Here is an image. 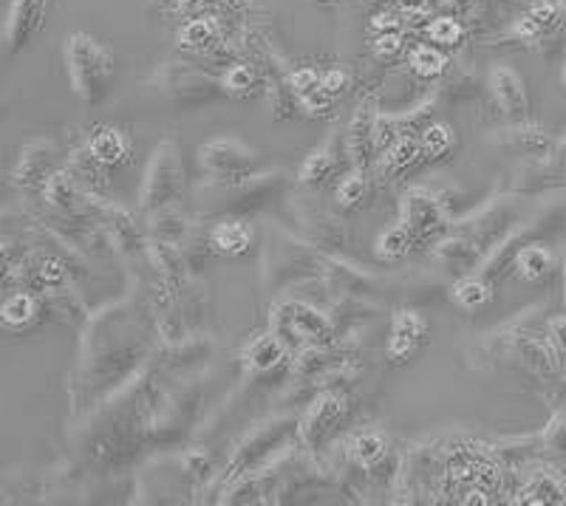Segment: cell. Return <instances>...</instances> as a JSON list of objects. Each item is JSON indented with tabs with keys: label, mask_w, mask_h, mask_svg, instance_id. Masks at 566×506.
Masks as SVG:
<instances>
[{
	"label": "cell",
	"mask_w": 566,
	"mask_h": 506,
	"mask_svg": "<svg viewBox=\"0 0 566 506\" xmlns=\"http://www.w3.org/2000/svg\"><path fill=\"white\" fill-rule=\"evenodd\" d=\"M479 246L470 241V238L464 235H457V238H448V241H442L437 250V261L442 263V266H448V270L453 272H470L476 270V261H479Z\"/></svg>",
	"instance_id": "603a6c76"
},
{
	"label": "cell",
	"mask_w": 566,
	"mask_h": 506,
	"mask_svg": "<svg viewBox=\"0 0 566 506\" xmlns=\"http://www.w3.org/2000/svg\"><path fill=\"white\" fill-rule=\"evenodd\" d=\"M45 204L52 207L54 212L65 215L71 221H88V204H85V192L80 190L77 176L71 173L69 167L57 170L43 187Z\"/></svg>",
	"instance_id": "4fadbf2b"
},
{
	"label": "cell",
	"mask_w": 566,
	"mask_h": 506,
	"mask_svg": "<svg viewBox=\"0 0 566 506\" xmlns=\"http://www.w3.org/2000/svg\"><path fill=\"white\" fill-rule=\"evenodd\" d=\"M493 301V286H490L484 277L476 275H464L459 277V283L453 286V303H457L462 312H476V308H484Z\"/></svg>",
	"instance_id": "83f0119b"
},
{
	"label": "cell",
	"mask_w": 566,
	"mask_h": 506,
	"mask_svg": "<svg viewBox=\"0 0 566 506\" xmlns=\"http://www.w3.org/2000/svg\"><path fill=\"white\" fill-rule=\"evenodd\" d=\"M402 224L411 235L431 238L444 230V210L428 190H411L402 201Z\"/></svg>",
	"instance_id": "9a60e30c"
},
{
	"label": "cell",
	"mask_w": 566,
	"mask_h": 506,
	"mask_svg": "<svg viewBox=\"0 0 566 506\" xmlns=\"http://www.w3.org/2000/svg\"><path fill=\"white\" fill-rule=\"evenodd\" d=\"M85 148L91 150V156H94L105 170H116V167L130 165V156H134V141H130V136L119 128H111V125L94 128V134L85 141Z\"/></svg>",
	"instance_id": "2e32d148"
},
{
	"label": "cell",
	"mask_w": 566,
	"mask_h": 506,
	"mask_svg": "<svg viewBox=\"0 0 566 506\" xmlns=\"http://www.w3.org/2000/svg\"><path fill=\"white\" fill-rule=\"evenodd\" d=\"M513 270L522 281H541V277H547L549 272H553V255H549V250H544L541 244H530L524 246V250L515 252Z\"/></svg>",
	"instance_id": "484cf974"
},
{
	"label": "cell",
	"mask_w": 566,
	"mask_h": 506,
	"mask_svg": "<svg viewBox=\"0 0 566 506\" xmlns=\"http://www.w3.org/2000/svg\"><path fill=\"white\" fill-rule=\"evenodd\" d=\"M408 68L422 80H437L442 74H448L451 63L439 52V45L433 43H422V45H413L411 54H408Z\"/></svg>",
	"instance_id": "4316f807"
},
{
	"label": "cell",
	"mask_w": 566,
	"mask_h": 506,
	"mask_svg": "<svg viewBox=\"0 0 566 506\" xmlns=\"http://www.w3.org/2000/svg\"><path fill=\"white\" fill-rule=\"evenodd\" d=\"M52 0H12L7 12V32H3V57L12 60L43 32L45 14Z\"/></svg>",
	"instance_id": "52a82bcc"
},
{
	"label": "cell",
	"mask_w": 566,
	"mask_h": 506,
	"mask_svg": "<svg viewBox=\"0 0 566 506\" xmlns=\"http://www.w3.org/2000/svg\"><path fill=\"white\" fill-rule=\"evenodd\" d=\"M402 32H377L374 34V40H371V52H374V57L377 60H388V57H394V54H399L402 52Z\"/></svg>",
	"instance_id": "74e56055"
},
{
	"label": "cell",
	"mask_w": 566,
	"mask_h": 506,
	"mask_svg": "<svg viewBox=\"0 0 566 506\" xmlns=\"http://www.w3.org/2000/svg\"><path fill=\"white\" fill-rule=\"evenodd\" d=\"M402 3H408V7H419L422 0H402Z\"/></svg>",
	"instance_id": "ee69618b"
},
{
	"label": "cell",
	"mask_w": 566,
	"mask_h": 506,
	"mask_svg": "<svg viewBox=\"0 0 566 506\" xmlns=\"http://www.w3.org/2000/svg\"><path fill=\"white\" fill-rule=\"evenodd\" d=\"M518 500L524 504H566V487L564 481L549 470L530 475L527 484L518 489Z\"/></svg>",
	"instance_id": "44dd1931"
},
{
	"label": "cell",
	"mask_w": 566,
	"mask_h": 506,
	"mask_svg": "<svg viewBox=\"0 0 566 506\" xmlns=\"http://www.w3.org/2000/svg\"><path fill=\"white\" fill-rule=\"evenodd\" d=\"M295 422L292 419H275L270 424H261V428L247 439L239 447V453L232 455L230 462V478H241V475H250V470H255L258 464H264L275 447H283L290 442Z\"/></svg>",
	"instance_id": "8992f818"
},
{
	"label": "cell",
	"mask_w": 566,
	"mask_h": 506,
	"mask_svg": "<svg viewBox=\"0 0 566 506\" xmlns=\"http://www.w3.org/2000/svg\"><path fill=\"white\" fill-rule=\"evenodd\" d=\"M57 148L52 141H32L20 150L18 167H14V185L29 187V190H43L54 173H57Z\"/></svg>",
	"instance_id": "8fae6325"
},
{
	"label": "cell",
	"mask_w": 566,
	"mask_h": 506,
	"mask_svg": "<svg viewBox=\"0 0 566 506\" xmlns=\"http://www.w3.org/2000/svg\"><path fill=\"white\" fill-rule=\"evenodd\" d=\"M199 165L210 181H235L258 173L261 154L235 139H212L199 150Z\"/></svg>",
	"instance_id": "277c9868"
},
{
	"label": "cell",
	"mask_w": 566,
	"mask_h": 506,
	"mask_svg": "<svg viewBox=\"0 0 566 506\" xmlns=\"http://www.w3.org/2000/svg\"><path fill=\"white\" fill-rule=\"evenodd\" d=\"M281 187V173L247 176L235 181H210L199 187L201 207L210 215H244L264 207Z\"/></svg>",
	"instance_id": "7a4b0ae2"
},
{
	"label": "cell",
	"mask_w": 566,
	"mask_h": 506,
	"mask_svg": "<svg viewBox=\"0 0 566 506\" xmlns=\"http://www.w3.org/2000/svg\"><path fill=\"white\" fill-rule=\"evenodd\" d=\"M490 96H493L495 108L502 114L515 116L522 119L530 108V96H527V83L518 71H513L510 65H493L488 77Z\"/></svg>",
	"instance_id": "7c38bea8"
},
{
	"label": "cell",
	"mask_w": 566,
	"mask_h": 506,
	"mask_svg": "<svg viewBox=\"0 0 566 506\" xmlns=\"http://www.w3.org/2000/svg\"><path fill=\"white\" fill-rule=\"evenodd\" d=\"M196 402H199V393L190 391L185 397L181 391H176L174 397L165 402V411H161V422H156V439H170L174 433L185 430L181 424L190 422L196 411Z\"/></svg>",
	"instance_id": "ffe728a7"
},
{
	"label": "cell",
	"mask_w": 566,
	"mask_h": 506,
	"mask_svg": "<svg viewBox=\"0 0 566 506\" xmlns=\"http://www.w3.org/2000/svg\"><path fill=\"white\" fill-rule=\"evenodd\" d=\"M419 145H422L424 161H442L453 148V130L442 123L428 125L422 130V136H419Z\"/></svg>",
	"instance_id": "d6a6232c"
},
{
	"label": "cell",
	"mask_w": 566,
	"mask_h": 506,
	"mask_svg": "<svg viewBox=\"0 0 566 506\" xmlns=\"http://www.w3.org/2000/svg\"><path fill=\"white\" fill-rule=\"evenodd\" d=\"M63 57L74 94L88 105L103 103L114 80V54L91 34L74 32L65 38Z\"/></svg>",
	"instance_id": "6da1fadb"
},
{
	"label": "cell",
	"mask_w": 566,
	"mask_h": 506,
	"mask_svg": "<svg viewBox=\"0 0 566 506\" xmlns=\"http://www.w3.org/2000/svg\"><path fill=\"white\" fill-rule=\"evenodd\" d=\"M43 317L45 312L40 295L23 292V288L14 292V295H9L7 301H3V306H0V320H3V326H7L9 331H29V328L38 326Z\"/></svg>",
	"instance_id": "e0dca14e"
},
{
	"label": "cell",
	"mask_w": 566,
	"mask_h": 506,
	"mask_svg": "<svg viewBox=\"0 0 566 506\" xmlns=\"http://www.w3.org/2000/svg\"><path fill=\"white\" fill-rule=\"evenodd\" d=\"M221 43V27L216 23V18H193L187 20L179 32V45L187 52H212L216 45Z\"/></svg>",
	"instance_id": "7402d4cb"
},
{
	"label": "cell",
	"mask_w": 566,
	"mask_h": 506,
	"mask_svg": "<svg viewBox=\"0 0 566 506\" xmlns=\"http://www.w3.org/2000/svg\"><path fill=\"white\" fill-rule=\"evenodd\" d=\"M411 244H413L411 230H408L406 224H399V226H394V230H388L386 235L377 241V257H380V261H388V263H397L408 255Z\"/></svg>",
	"instance_id": "836d02e7"
},
{
	"label": "cell",
	"mask_w": 566,
	"mask_h": 506,
	"mask_svg": "<svg viewBox=\"0 0 566 506\" xmlns=\"http://www.w3.org/2000/svg\"><path fill=\"white\" fill-rule=\"evenodd\" d=\"M221 85H224L227 96L247 99V96L258 94V88H261V77H258V71L250 68V65L235 63L232 68H227V74L221 77Z\"/></svg>",
	"instance_id": "1f68e13d"
},
{
	"label": "cell",
	"mask_w": 566,
	"mask_h": 506,
	"mask_svg": "<svg viewBox=\"0 0 566 506\" xmlns=\"http://www.w3.org/2000/svg\"><path fill=\"white\" fill-rule=\"evenodd\" d=\"M244 359L252 371L270 373L275 371L277 366H283V359H286V342H283L275 331L261 334L258 340H252L250 346H247Z\"/></svg>",
	"instance_id": "d6986e66"
},
{
	"label": "cell",
	"mask_w": 566,
	"mask_h": 506,
	"mask_svg": "<svg viewBox=\"0 0 566 506\" xmlns=\"http://www.w3.org/2000/svg\"><path fill=\"white\" fill-rule=\"evenodd\" d=\"M377 130H380V114L374 108V103H360L357 105V114H354L352 125H348L346 134V156L352 159V165L357 170L368 167L380 150V141H377Z\"/></svg>",
	"instance_id": "9c48e42d"
},
{
	"label": "cell",
	"mask_w": 566,
	"mask_h": 506,
	"mask_svg": "<svg viewBox=\"0 0 566 506\" xmlns=\"http://www.w3.org/2000/svg\"><path fill=\"white\" fill-rule=\"evenodd\" d=\"M343 413H346V399L340 393H326V397L317 399L312 404V411L301 422L303 444L306 447H317L321 442H326L335 433L337 424H340Z\"/></svg>",
	"instance_id": "5bb4252c"
},
{
	"label": "cell",
	"mask_w": 566,
	"mask_h": 506,
	"mask_svg": "<svg viewBox=\"0 0 566 506\" xmlns=\"http://www.w3.org/2000/svg\"><path fill=\"white\" fill-rule=\"evenodd\" d=\"M105 226L111 230V238H114V244L119 246V250L123 252L139 250V232H136V224L128 212H123V210L108 212V224Z\"/></svg>",
	"instance_id": "e575fe53"
},
{
	"label": "cell",
	"mask_w": 566,
	"mask_h": 506,
	"mask_svg": "<svg viewBox=\"0 0 566 506\" xmlns=\"http://www.w3.org/2000/svg\"><path fill=\"white\" fill-rule=\"evenodd\" d=\"M424 38L431 40L433 45H442V49H451V45H459L464 38V27L457 18H433L428 27H424Z\"/></svg>",
	"instance_id": "d590c367"
},
{
	"label": "cell",
	"mask_w": 566,
	"mask_h": 506,
	"mask_svg": "<svg viewBox=\"0 0 566 506\" xmlns=\"http://www.w3.org/2000/svg\"><path fill=\"white\" fill-rule=\"evenodd\" d=\"M275 334L283 342H295V346H328L332 342V320L315 308L303 306V303H286L277 308Z\"/></svg>",
	"instance_id": "5b68a950"
},
{
	"label": "cell",
	"mask_w": 566,
	"mask_h": 506,
	"mask_svg": "<svg viewBox=\"0 0 566 506\" xmlns=\"http://www.w3.org/2000/svg\"><path fill=\"white\" fill-rule=\"evenodd\" d=\"M161 88L181 108H196V105L212 103L221 94H227L224 85L201 74V71L185 68V65H170V68L161 71Z\"/></svg>",
	"instance_id": "ba28073f"
},
{
	"label": "cell",
	"mask_w": 566,
	"mask_h": 506,
	"mask_svg": "<svg viewBox=\"0 0 566 506\" xmlns=\"http://www.w3.org/2000/svg\"><path fill=\"white\" fill-rule=\"evenodd\" d=\"M366 192H368V179L363 173H348L346 179L337 185V207L346 212L357 210V207H363V201H366Z\"/></svg>",
	"instance_id": "8d00e7d4"
},
{
	"label": "cell",
	"mask_w": 566,
	"mask_h": 506,
	"mask_svg": "<svg viewBox=\"0 0 566 506\" xmlns=\"http://www.w3.org/2000/svg\"><path fill=\"white\" fill-rule=\"evenodd\" d=\"M207 235H210L212 255H221V257L247 255L252 246V226L241 219L219 221V224L212 226Z\"/></svg>",
	"instance_id": "ac0fdd59"
},
{
	"label": "cell",
	"mask_w": 566,
	"mask_h": 506,
	"mask_svg": "<svg viewBox=\"0 0 566 506\" xmlns=\"http://www.w3.org/2000/svg\"><path fill=\"white\" fill-rule=\"evenodd\" d=\"M560 80H564V85H566V65H564V74H560Z\"/></svg>",
	"instance_id": "bcb514c9"
},
{
	"label": "cell",
	"mask_w": 566,
	"mask_h": 506,
	"mask_svg": "<svg viewBox=\"0 0 566 506\" xmlns=\"http://www.w3.org/2000/svg\"><path fill=\"white\" fill-rule=\"evenodd\" d=\"M428 323L417 312H397L391 323V337H388V359L391 366H406L408 359L417 357L428 342Z\"/></svg>",
	"instance_id": "30bf717a"
},
{
	"label": "cell",
	"mask_w": 566,
	"mask_h": 506,
	"mask_svg": "<svg viewBox=\"0 0 566 506\" xmlns=\"http://www.w3.org/2000/svg\"><path fill=\"white\" fill-rule=\"evenodd\" d=\"M321 3H332V0H321Z\"/></svg>",
	"instance_id": "7dc6e473"
},
{
	"label": "cell",
	"mask_w": 566,
	"mask_h": 506,
	"mask_svg": "<svg viewBox=\"0 0 566 506\" xmlns=\"http://www.w3.org/2000/svg\"><path fill=\"white\" fill-rule=\"evenodd\" d=\"M337 167H340V159L332 154V145H326V148L315 150V154L306 159V165L301 167V176H297V179H301L303 187H321L337 173Z\"/></svg>",
	"instance_id": "f1b7e54d"
},
{
	"label": "cell",
	"mask_w": 566,
	"mask_h": 506,
	"mask_svg": "<svg viewBox=\"0 0 566 506\" xmlns=\"http://www.w3.org/2000/svg\"><path fill=\"white\" fill-rule=\"evenodd\" d=\"M371 29H374V34L377 32H402V20H399V14H394V12H377L371 18Z\"/></svg>",
	"instance_id": "7bdbcfd3"
},
{
	"label": "cell",
	"mask_w": 566,
	"mask_h": 506,
	"mask_svg": "<svg viewBox=\"0 0 566 506\" xmlns=\"http://www.w3.org/2000/svg\"><path fill=\"white\" fill-rule=\"evenodd\" d=\"M502 148H513L515 154L522 156H544V148H547V136L538 128H507L502 130Z\"/></svg>",
	"instance_id": "4dcf8cb0"
},
{
	"label": "cell",
	"mask_w": 566,
	"mask_h": 506,
	"mask_svg": "<svg viewBox=\"0 0 566 506\" xmlns=\"http://www.w3.org/2000/svg\"><path fill=\"white\" fill-rule=\"evenodd\" d=\"M560 148H564V150H566V134H564V139H560Z\"/></svg>",
	"instance_id": "f6af8a7d"
},
{
	"label": "cell",
	"mask_w": 566,
	"mask_h": 506,
	"mask_svg": "<svg viewBox=\"0 0 566 506\" xmlns=\"http://www.w3.org/2000/svg\"><path fill=\"white\" fill-rule=\"evenodd\" d=\"M544 444H547L553 453H566V413H558V417L549 422L547 433H544Z\"/></svg>",
	"instance_id": "60d3db41"
},
{
	"label": "cell",
	"mask_w": 566,
	"mask_h": 506,
	"mask_svg": "<svg viewBox=\"0 0 566 506\" xmlns=\"http://www.w3.org/2000/svg\"><path fill=\"white\" fill-rule=\"evenodd\" d=\"M555 27H558V9H555L553 3H541V7L530 9V12L518 20L515 34L524 40H541L544 34L553 32Z\"/></svg>",
	"instance_id": "f546056e"
},
{
	"label": "cell",
	"mask_w": 566,
	"mask_h": 506,
	"mask_svg": "<svg viewBox=\"0 0 566 506\" xmlns=\"http://www.w3.org/2000/svg\"><path fill=\"white\" fill-rule=\"evenodd\" d=\"M185 190V161H181V150L174 139H165L159 148L154 150L145 173V187L139 196V210L154 215V212L170 207Z\"/></svg>",
	"instance_id": "3957f363"
},
{
	"label": "cell",
	"mask_w": 566,
	"mask_h": 506,
	"mask_svg": "<svg viewBox=\"0 0 566 506\" xmlns=\"http://www.w3.org/2000/svg\"><path fill=\"white\" fill-rule=\"evenodd\" d=\"M297 105H301L303 110H310L312 116H326L328 110H332V105H335V96L328 94L323 85H317L315 91H310V94H303L301 99H297Z\"/></svg>",
	"instance_id": "f35d334b"
},
{
	"label": "cell",
	"mask_w": 566,
	"mask_h": 506,
	"mask_svg": "<svg viewBox=\"0 0 566 506\" xmlns=\"http://www.w3.org/2000/svg\"><path fill=\"white\" fill-rule=\"evenodd\" d=\"M547 346L553 351L555 362H564L566 366V317H558V320L549 323Z\"/></svg>",
	"instance_id": "ab89813d"
},
{
	"label": "cell",
	"mask_w": 566,
	"mask_h": 506,
	"mask_svg": "<svg viewBox=\"0 0 566 506\" xmlns=\"http://www.w3.org/2000/svg\"><path fill=\"white\" fill-rule=\"evenodd\" d=\"M348 455L354 458V464L363 470H377L382 462H386L388 455V442L380 436V433H374V430H366V433H357L348 444Z\"/></svg>",
	"instance_id": "cb8c5ba5"
},
{
	"label": "cell",
	"mask_w": 566,
	"mask_h": 506,
	"mask_svg": "<svg viewBox=\"0 0 566 506\" xmlns=\"http://www.w3.org/2000/svg\"><path fill=\"white\" fill-rule=\"evenodd\" d=\"M419 159H422V145H419V139L402 136V139L394 141L391 148H388V154L382 156L380 173L388 176V179H394V176L406 173L408 167L417 165Z\"/></svg>",
	"instance_id": "d4e9b609"
},
{
	"label": "cell",
	"mask_w": 566,
	"mask_h": 506,
	"mask_svg": "<svg viewBox=\"0 0 566 506\" xmlns=\"http://www.w3.org/2000/svg\"><path fill=\"white\" fill-rule=\"evenodd\" d=\"M321 85L328 91V94L337 96V94H343V91L348 88V74H346V71H340V68H332V71H326V74H323Z\"/></svg>",
	"instance_id": "b9f144b4"
}]
</instances>
